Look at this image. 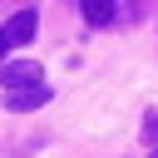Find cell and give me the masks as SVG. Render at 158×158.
I'll use <instances>...</instances> for the list:
<instances>
[{
    "label": "cell",
    "instance_id": "6da1fadb",
    "mask_svg": "<svg viewBox=\"0 0 158 158\" xmlns=\"http://www.w3.org/2000/svg\"><path fill=\"white\" fill-rule=\"evenodd\" d=\"M0 84H5V94H15V89H35V84H44V74H40V64L15 59V64H0Z\"/></svg>",
    "mask_w": 158,
    "mask_h": 158
},
{
    "label": "cell",
    "instance_id": "7a4b0ae2",
    "mask_svg": "<svg viewBox=\"0 0 158 158\" xmlns=\"http://www.w3.org/2000/svg\"><path fill=\"white\" fill-rule=\"evenodd\" d=\"M35 25H40V20H35V10H20V15H15L5 30H0V35H5V49H20V44H30V40H35Z\"/></svg>",
    "mask_w": 158,
    "mask_h": 158
},
{
    "label": "cell",
    "instance_id": "3957f363",
    "mask_svg": "<svg viewBox=\"0 0 158 158\" xmlns=\"http://www.w3.org/2000/svg\"><path fill=\"white\" fill-rule=\"evenodd\" d=\"M40 104H49V84H35V89H15V94H5V109H15V114H30V109H40Z\"/></svg>",
    "mask_w": 158,
    "mask_h": 158
},
{
    "label": "cell",
    "instance_id": "277c9868",
    "mask_svg": "<svg viewBox=\"0 0 158 158\" xmlns=\"http://www.w3.org/2000/svg\"><path fill=\"white\" fill-rule=\"evenodd\" d=\"M79 10H84V20H89V25H109V20L118 15V5H114V0H79Z\"/></svg>",
    "mask_w": 158,
    "mask_h": 158
},
{
    "label": "cell",
    "instance_id": "5b68a950",
    "mask_svg": "<svg viewBox=\"0 0 158 158\" xmlns=\"http://www.w3.org/2000/svg\"><path fill=\"white\" fill-rule=\"evenodd\" d=\"M148 138H153V143H158V118H148Z\"/></svg>",
    "mask_w": 158,
    "mask_h": 158
},
{
    "label": "cell",
    "instance_id": "8992f818",
    "mask_svg": "<svg viewBox=\"0 0 158 158\" xmlns=\"http://www.w3.org/2000/svg\"><path fill=\"white\" fill-rule=\"evenodd\" d=\"M0 59H5V35H0Z\"/></svg>",
    "mask_w": 158,
    "mask_h": 158
},
{
    "label": "cell",
    "instance_id": "52a82bcc",
    "mask_svg": "<svg viewBox=\"0 0 158 158\" xmlns=\"http://www.w3.org/2000/svg\"><path fill=\"white\" fill-rule=\"evenodd\" d=\"M153 158H158V153H153Z\"/></svg>",
    "mask_w": 158,
    "mask_h": 158
}]
</instances>
